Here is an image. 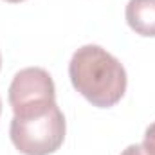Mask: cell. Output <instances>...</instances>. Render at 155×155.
Wrapping results in <instances>:
<instances>
[{
    "label": "cell",
    "instance_id": "52a82bcc",
    "mask_svg": "<svg viewBox=\"0 0 155 155\" xmlns=\"http://www.w3.org/2000/svg\"><path fill=\"white\" fill-rule=\"evenodd\" d=\"M5 2H11V4H16V2H24V0H5Z\"/></svg>",
    "mask_w": 155,
    "mask_h": 155
},
{
    "label": "cell",
    "instance_id": "3957f363",
    "mask_svg": "<svg viewBox=\"0 0 155 155\" xmlns=\"http://www.w3.org/2000/svg\"><path fill=\"white\" fill-rule=\"evenodd\" d=\"M56 101V88L51 74L40 67H27L16 72L9 85V103L16 114L47 107Z\"/></svg>",
    "mask_w": 155,
    "mask_h": 155
},
{
    "label": "cell",
    "instance_id": "9c48e42d",
    "mask_svg": "<svg viewBox=\"0 0 155 155\" xmlns=\"http://www.w3.org/2000/svg\"><path fill=\"white\" fill-rule=\"evenodd\" d=\"M0 65H2V56H0Z\"/></svg>",
    "mask_w": 155,
    "mask_h": 155
},
{
    "label": "cell",
    "instance_id": "8992f818",
    "mask_svg": "<svg viewBox=\"0 0 155 155\" xmlns=\"http://www.w3.org/2000/svg\"><path fill=\"white\" fill-rule=\"evenodd\" d=\"M143 144H144V146H148V148H150V150L155 153V123H152V124L146 128Z\"/></svg>",
    "mask_w": 155,
    "mask_h": 155
},
{
    "label": "cell",
    "instance_id": "6da1fadb",
    "mask_svg": "<svg viewBox=\"0 0 155 155\" xmlns=\"http://www.w3.org/2000/svg\"><path fill=\"white\" fill-rule=\"evenodd\" d=\"M69 76L72 87L94 107L110 108L126 92L123 63L99 45H83L71 58Z\"/></svg>",
    "mask_w": 155,
    "mask_h": 155
},
{
    "label": "cell",
    "instance_id": "ba28073f",
    "mask_svg": "<svg viewBox=\"0 0 155 155\" xmlns=\"http://www.w3.org/2000/svg\"><path fill=\"white\" fill-rule=\"evenodd\" d=\"M0 112H2V101H0Z\"/></svg>",
    "mask_w": 155,
    "mask_h": 155
},
{
    "label": "cell",
    "instance_id": "7a4b0ae2",
    "mask_svg": "<svg viewBox=\"0 0 155 155\" xmlns=\"http://www.w3.org/2000/svg\"><path fill=\"white\" fill-rule=\"evenodd\" d=\"M9 135L15 148L24 155L54 153L65 141V117L54 103L27 110L11 119Z\"/></svg>",
    "mask_w": 155,
    "mask_h": 155
},
{
    "label": "cell",
    "instance_id": "277c9868",
    "mask_svg": "<svg viewBox=\"0 0 155 155\" xmlns=\"http://www.w3.org/2000/svg\"><path fill=\"white\" fill-rule=\"evenodd\" d=\"M124 16L137 35L155 36V0H130Z\"/></svg>",
    "mask_w": 155,
    "mask_h": 155
},
{
    "label": "cell",
    "instance_id": "5b68a950",
    "mask_svg": "<svg viewBox=\"0 0 155 155\" xmlns=\"http://www.w3.org/2000/svg\"><path fill=\"white\" fill-rule=\"evenodd\" d=\"M121 155H155V153L144 144H130L123 150Z\"/></svg>",
    "mask_w": 155,
    "mask_h": 155
}]
</instances>
